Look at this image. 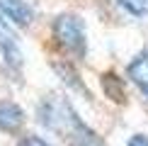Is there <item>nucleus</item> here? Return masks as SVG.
<instances>
[{
    "label": "nucleus",
    "mask_w": 148,
    "mask_h": 146,
    "mask_svg": "<svg viewBox=\"0 0 148 146\" xmlns=\"http://www.w3.org/2000/svg\"><path fill=\"white\" fill-rule=\"evenodd\" d=\"M80 117L78 112L71 107L68 100H63V97L58 95H51L46 97L44 102L39 105V122L46 127L49 132L58 134V136H68V132L73 129V124H75Z\"/></svg>",
    "instance_id": "obj_2"
},
{
    "label": "nucleus",
    "mask_w": 148,
    "mask_h": 146,
    "mask_svg": "<svg viewBox=\"0 0 148 146\" xmlns=\"http://www.w3.org/2000/svg\"><path fill=\"white\" fill-rule=\"evenodd\" d=\"M66 139L71 141V146H107L100 139V134H95L83 119H78L75 124H73V129L68 132V136H66Z\"/></svg>",
    "instance_id": "obj_7"
},
{
    "label": "nucleus",
    "mask_w": 148,
    "mask_h": 146,
    "mask_svg": "<svg viewBox=\"0 0 148 146\" xmlns=\"http://www.w3.org/2000/svg\"><path fill=\"white\" fill-rule=\"evenodd\" d=\"M24 127V110L12 100H0V132L17 134Z\"/></svg>",
    "instance_id": "obj_5"
},
{
    "label": "nucleus",
    "mask_w": 148,
    "mask_h": 146,
    "mask_svg": "<svg viewBox=\"0 0 148 146\" xmlns=\"http://www.w3.org/2000/svg\"><path fill=\"white\" fill-rule=\"evenodd\" d=\"M53 39L61 46V51H66L73 59H85L88 54V32L85 24L78 15L73 12H63L53 20Z\"/></svg>",
    "instance_id": "obj_1"
},
{
    "label": "nucleus",
    "mask_w": 148,
    "mask_h": 146,
    "mask_svg": "<svg viewBox=\"0 0 148 146\" xmlns=\"http://www.w3.org/2000/svg\"><path fill=\"white\" fill-rule=\"evenodd\" d=\"M126 12H131L134 17H146L148 15V0H116Z\"/></svg>",
    "instance_id": "obj_9"
},
{
    "label": "nucleus",
    "mask_w": 148,
    "mask_h": 146,
    "mask_svg": "<svg viewBox=\"0 0 148 146\" xmlns=\"http://www.w3.org/2000/svg\"><path fill=\"white\" fill-rule=\"evenodd\" d=\"M0 15L20 27H27L34 20V10L27 0H0Z\"/></svg>",
    "instance_id": "obj_4"
},
{
    "label": "nucleus",
    "mask_w": 148,
    "mask_h": 146,
    "mask_svg": "<svg viewBox=\"0 0 148 146\" xmlns=\"http://www.w3.org/2000/svg\"><path fill=\"white\" fill-rule=\"evenodd\" d=\"M20 146H51V144H46V139L36 136V134H27L20 139Z\"/></svg>",
    "instance_id": "obj_10"
},
{
    "label": "nucleus",
    "mask_w": 148,
    "mask_h": 146,
    "mask_svg": "<svg viewBox=\"0 0 148 146\" xmlns=\"http://www.w3.org/2000/svg\"><path fill=\"white\" fill-rule=\"evenodd\" d=\"M126 76L131 78V83L143 93V97H148V49L131 59V63H129V68H126Z\"/></svg>",
    "instance_id": "obj_6"
},
{
    "label": "nucleus",
    "mask_w": 148,
    "mask_h": 146,
    "mask_svg": "<svg viewBox=\"0 0 148 146\" xmlns=\"http://www.w3.org/2000/svg\"><path fill=\"white\" fill-rule=\"evenodd\" d=\"M102 90L107 97H112L114 102H121L126 100V90H124V81L114 73H104L102 76Z\"/></svg>",
    "instance_id": "obj_8"
},
{
    "label": "nucleus",
    "mask_w": 148,
    "mask_h": 146,
    "mask_svg": "<svg viewBox=\"0 0 148 146\" xmlns=\"http://www.w3.org/2000/svg\"><path fill=\"white\" fill-rule=\"evenodd\" d=\"M126 146H148V136H143V134H134Z\"/></svg>",
    "instance_id": "obj_11"
},
{
    "label": "nucleus",
    "mask_w": 148,
    "mask_h": 146,
    "mask_svg": "<svg viewBox=\"0 0 148 146\" xmlns=\"http://www.w3.org/2000/svg\"><path fill=\"white\" fill-rule=\"evenodd\" d=\"M0 54L8 61L12 68H20L22 66V46L17 41V34L12 32L10 22L0 15Z\"/></svg>",
    "instance_id": "obj_3"
}]
</instances>
